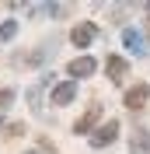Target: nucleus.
<instances>
[{
    "label": "nucleus",
    "mask_w": 150,
    "mask_h": 154,
    "mask_svg": "<svg viewBox=\"0 0 150 154\" xmlns=\"http://www.w3.org/2000/svg\"><path fill=\"white\" fill-rule=\"evenodd\" d=\"M98 119H101V102H91V105H87V112L74 123V133H91Z\"/></svg>",
    "instance_id": "1"
},
{
    "label": "nucleus",
    "mask_w": 150,
    "mask_h": 154,
    "mask_svg": "<svg viewBox=\"0 0 150 154\" xmlns=\"http://www.w3.org/2000/svg\"><path fill=\"white\" fill-rule=\"evenodd\" d=\"M115 137H119V123L108 119L105 126H98V133H91V147H108L115 144Z\"/></svg>",
    "instance_id": "2"
},
{
    "label": "nucleus",
    "mask_w": 150,
    "mask_h": 154,
    "mask_svg": "<svg viewBox=\"0 0 150 154\" xmlns=\"http://www.w3.org/2000/svg\"><path fill=\"white\" fill-rule=\"evenodd\" d=\"M94 70H98V60L94 56H77L70 67H66V74H74V81H80V77H91Z\"/></svg>",
    "instance_id": "3"
},
{
    "label": "nucleus",
    "mask_w": 150,
    "mask_h": 154,
    "mask_svg": "<svg viewBox=\"0 0 150 154\" xmlns=\"http://www.w3.org/2000/svg\"><path fill=\"white\" fill-rule=\"evenodd\" d=\"M94 35H98V25H91V21H87V25H77V28L70 32V42H74L77 49H84V46H91Z\"/></svg>",
    "instance_id": "4"
},
{
    "label": "nucleus",
    "mask_w": 150,
    "mask_h": 154,
    "mask_svg": "<svg viewBox=\"0 0 150 154\" xmlns=\"http://www.w3.org/2000/svg\"><path fill=\"white\" fill-rule=\"evenodd\" d=\"M150 98V84H133L126 91V109H143Z\"/></svg>",
    "instance_id": "5"
},
{
    "label": "nucleus",
    "mask_w": 150,
    "mask_h": 154,
    "mask_svg": "<svg viewBox=\"0 0 150 154\" xmlns=\"http://www.w3.org/2000/svg\"><path fill=\"white\" fill-rule=\"evenodd\" d=\"M74 98H77V81H66V84L52 88V105H70Z\"/></svg>",
    "instance_id": "6"
},
{
    "label": "nucleus",
    "mask_w": 150,
    "mask_h": 154,
    "mask_svg": "<svg viewBox=\"0 0 150 154\" xmlns=\"http://www.w3.org/2000/svg\"><path fill=\"white\" fill-rule=\"evenodd\" d=\"M129 154H150V133L143 126L133 130V140H129Z\"/></svg>",
    "instance_id": "7"
},
{
    "label": "nucleus",
    "mask_w": 150,
    "mask_h": 154,
    "mask_svg": "<svg viewBox=\"0 0 150 154\" xmlns=\"http://www.w3.org/2000/svg\"><path fill=\"white\" fill-rule=\"evenodd\" d=\"M105 67H108V77H112L115 84H119V81H122V74L129 70V67H126V60H122V56H108V63H105Z\"/></svg>",
    "instance_id": "8"
},
{
    "label": "nucleus",
    "mask_w": 150,
    "mask_h": 154,
    "mask_svg": "<svg viewBox=\"0 0 150 154\" xmlns=\"http://www.w3.org/2000/svg\"><path fill=\"white\" fill-rule=\"evenodd\" d=\"M122 42H126V46H129V49H136V53H143V38L136 35V32H133V28H126V35H122Z\"/></svg>",
    "instance_id": "9"
},
{
    "label": "nucleus",
    "mask_w": 150,
    "mask_h": 154,
    "mask_svg": "<svg viewBox=\"0 0 150 154\" xmlns=\"http://www.w3.org/2000/svg\"><path fill=\"white\" fill-rule=\"evenodd\" d=\"M25 130H28L25 123H10L7 130H4V137H7V140H14V137H25Z\"/></svg>",
    "instance_id": "10"
},
{
    "label": "nucleus",
    "mask_w": 150,
    "mask_h": 154,
    "mask_svg": "<svg viewBox=\"0 0 150 154\" xmlns=\"http://www.w3.org/2000/svg\"><path fill=\"white\" fill-rule=\"evenodd\" d=\"M18 32V21H7V25H0V38H14Z\"/></svg>",
    "instance_id": "11"
},
{
    "label": "nucleus",
    "mask_w": 150,
    "mask_h": 154,
    "mask_svg": "<svg viewBox=\"0 0 150 154\" xmlns=\"http://www.w3.org/2000/svg\"><path fill=\"white\" fill-rule=\"evenodd\" d=\"M10 102H14V91L10 88H0V105H10Z\"/></svg>",
    "instance_id": "12"
},
{
    "label": "nucleus",
    "mask_w": 150,
    "mask_h": 154,
    "mask_svg": "<svg viewBox=\"0 0 150 154\" xmlns=\"http://www.w3.org/2000/svg\"><path fill=\"white\" fill-rule=\"evenodd\" d=\"M38 147H42V151H49V154H56V144H52L49 137H42V140H38Z\"/></svg>",
    "instance_id": "13"
},
{
    "label": "nucleus",
    "mask_w": 150,
    "mask_h": 154,
    "mask_svg": "<svg viewBox=\"0 0 150 154\" xmlns=\"http://www.w3.org/2000/svg\"><path fill=\"white\" fill-rule=\"evenodd\" d=\"M28 154H38V151H28Z\"/></svg>",
    "instance_id": "14"
},
{
    "label": "nucleus",
    "mask_w": 150,
    "mask_h": 154,
    "mask_svg": "<svg viewBox=\"0 0 150 154\" xmlns=\"http://www.w3.org/2000/svg\"><path fill=\"white\" fill-rule=\"evenodd\" d=\"M147 7H150V0H147Z\"/></svg>",
    "instance_id": "15"
},
{
    "label": "nucleus",
    "mask_w": 150,
    "mask_h": 154,
    "mask_svg": "<svg viewBox=\"0 0 150 154\" xmlns=\"http://www.w3.org/2000/svg\"><path fill=\"white\" fill-rule=\"evenodd\" d=\"M0 123H4V119H0Z\"/></svg>",
    "instance_id": "16"
},
{
    "label": "nucleus",
    "mask_w": 150,
    "mask_h": 154,
    "mask_svg": "<svg viewBox=\"0 0 150 154\" xmlns=\"http://www.w3.org/2000/svg\"><path fill=\"white\" fill-rule=\"evenodd\" d=\"M147 25H150V21H147Z\"/></svg>",
    "instance_id": "17"
}]
</instances>
